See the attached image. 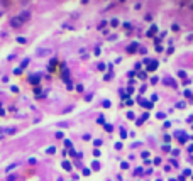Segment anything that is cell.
Returning <instances> with one entry per match:
<instances>
[{
    "label": "cell",
    "mask_w": 193,
    "mask_h": 181,
    "mask_svg": "<svg viewBox=\"0 0 193 181\" xmlns=\"http://www.w3.org/2000/svg\"><path fill=\"white\" fill-rule=\"evenodd\" d=\"M156 32V27H151V31H149V32H147V34H149V36H153V34H154Z\"/></svg>",
    "instance_id": "6da1fadb"
}]
</instances>
